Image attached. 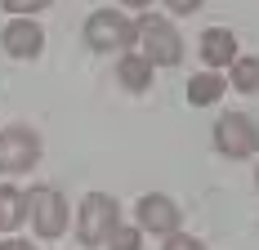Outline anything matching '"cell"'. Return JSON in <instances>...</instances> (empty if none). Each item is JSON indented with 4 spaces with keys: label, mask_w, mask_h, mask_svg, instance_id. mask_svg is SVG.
<instances>
[{
    "label": "cell",
    "mask_w": 259,
    "mask_h": 250,
    "mask_svg": "<svg viewBox=\"0 0 259 250\" xmlns=\"http://www.w3.org/2000/svg\"><path fill=\"white\" fill-rule=\"evenodd\" d=\"M134 40L143 45L139 58H148L152 67L156 63H161V67H175V63L183 58V40H179V31L165 23V18H152V14L139 18V23H134Z\"/></svg>",
    "instance_id": "1"
},
{
    "label": "cell",
    "mask_w": 259,
    "mask_h": 250,
    "mask_svg": "<svg viewBox=\"0 0 259 250\" xmlns=\"http://www.w3.org/2000/svg\"><path fill=\"white\" fill-rule=\"evenodd\" d=\"M116 224H121V219H116V201L107 197V192H90V197L80 201L76 237L85 241V246H103V237H107Z\"/></svg>",
    "instance_id": "2"
},
{
    "label": "cell",
    "mask_w": 259,
    "mask_h": 250,
    "mask_svg": "<svg viewBox=\"0 0 259 250\" xmlns=\"http://www.w3.org/2000/svg\"><path fill=\"white\" fill-rule=\"evenodd\" d=\"M85 40H90V50H130L134 45V23H130L125 14L99 9L85 23Z\"/></svg>",
    "instance_id": "3"
},
{
    "label": "cell",
    "mask_w": 259,
    "mask_h": 250,
    "mask_svg": "<svg viewBox=\"0 0 259 250\" xmlns=\"http://www.w3.org/2000/svg\"><path fill=\"white\" fill-rule=\"evenodd\" d=\"M40 161V139L14 125V130H0V175H23Z\"/></svg>",
    "instance_id": "4"
},
{
    "label": "cell",
    "mask_w": 259,
    "mask_h": 250,
    "mask_svg": "<svg viewBox=\"0 0 259 250\" xmlns=\"http://www.w3.org/2000/svg\"><path fill=\"white\" fill-rule=\"evenodd\" d=\"M23 210L31 215V224H36L40 237H58L67 228V201L58 197L54 188H31L23 197Z\"/></svg>",
    "instance_id": "5"
},
{
    "label": "cell",
    "mask_w": 259,
    "mask_h": 250,
    "mask_svg": "<svg viewBox=\"0 0 259 250\" xmlns=\"http://www.w3.org/2000/svg\"><path fill=\"white\" fill-rule=\"evenodd\" d=\"M214 143L228 156H250L255 152V121L246 112H224L219 125H214Z\"/></svg>",
    "instance_id": "6"
},
{
    "label": "cell",
    "mask_w": 259,
    "mask_h": 250,
    "mask_svg": "<svg viewBox=\"0 0 259 250\" xmlns=\"http://www.w3.org/2000/svg\"><path fill=\"white\" fill-rule=\"evenodd\" d=\"M139 228H148V232H175L179 228V205L170 197H161V192H152V197L139 201Z\"/></svg>",
    "instance_id": "7"
},
{
    "label": "cell",
    "mask_w": 259,
    "mask_h": 250,
    "mask_svg": "<svg viewBox=\"0 0 259 250\" xmlns=\"http://www.w3.org/2000/svg\"><path fill=\"white\" fill-rule=\"evenodd\" d=\"M45 45V36H40V27L27 23V18H14V23L5 27V50L14 54V58H36Z\"/></svg>",
    "instance_id": "8"
},
{
    "label": "cell",
    "mask_w": 259,
    "mask_h": 250,
    "mask_svg": "<svg viewBox=\"0 0 259 250\" xmlns=\"http://www.w3.org/2000/svg\"><path fill=\"white\" fill-rule=\"evenodd\" d=\"M201 58H206L210 72L228 67V63L237 58V36H233V31H224V27H210L206 36H201Z\"/></svg>",
    "instance_id": "9"
},
{
    "label": "cell",
    "mask_w": 259,
    "mask_h": 250,
    "mask_svg": "<svg viewBox=\"0 0 259 250\" xmlns=\"http://www.w3.org/2000/svg\"><path fill=\"white\" fill-rule=\"evenodd\" d=\"M219 99H224V76L219 72H197L188 80V103L206 107V103H219Z\"/></svg>",
    "instance_id": "10"
},
{
    "label": "cell",
    "mask_w": 259,
    "mask_h": 250,
    "mask_svg": "<svg viewBox=\"0 0 259 250\" xmlns=\"http://www.w3.org/2000/svg\"><path fill=\"white\" fill-rule=\"evenodd\" d=\"M116 76H121L125 90H148V85H152V63L139 58V54H125L121 67H116Z\"/></svg>",
    "instance_id": "11"
},
{
    "label": "cell",
    "mask_w": 259,
    "mask_h": 250,
    "mask_svg": "<svg viewBox=\"0 0 259 250\" xmlns=\"http://www.w3.org/2000/svg\"><path fill=\"white\" fill-rule=\"evenodd\" d=\"M23 219H27L23 192H18V188H9V183H0V232H14Z\"/></svg>",
    "instance_id": "12"
},
{
    "label": "cell",
    "mask_w": 259,
    "mask_h": 250,
    "mask_svg": "<svg viewBox=\"0 0 259 250\" xmlns=\"http://www.w3.org/2000/svg\"><path fill=\"white\" fill-rule=\"evenodd\" d=\"M233 85L241 94H255V85H259V63L255 58H233Z\"/></svg>",
    "instance_id": "13"
},
{
    "label": "cell",
    "mask_w": 259,
    "mask_h": 250,
    "mask_svg": "<svg viewBox=\"0 0 259 250\" xmlns=\"http://www.w3.org/2000/svg\"><path fill=\"white\" fill-rule=\"evenodd\" d=\"M103 241H107L112 250H139V228H125V224H116V228H112V232L103 237Z\"/></svg>",
    "instance_id": "14"
},
{
    "label": "cell",
    "mask_w": 259,
    "mask_h": 250,
    "mask_svg": "<svg viewBox=\"0 0 259 250\" xmlns=\"http://www.w3.org/2000/svg\"><path fill=\"white\" fill-rule=\"evenodd\" d=\"M165 250H206V246H201L197 237H179V232H170V237H165Z\"/></svg>",
    "instance_id": "15"
},
{
    "label": "cell",
    "mask_w": 259,
    "mask_h": 250,
    "mask_svg": "<svg viewBox=\"0 0 259 250\" xmlns=\"http://www.w3.org/2000/svg\"><path fill=\"white\" fill-rule=\"evenodd\" d=\"M50 0H5V9H14V14H36V9H45Z\"/></svg>",
    "instance_id": "16"
},
{
    "label": "cell",
    "mask_w": 259,
    "mask_h": 250,
    "mask_svg": "<svg viewBox=\"0 0 259 250\" xmlns=\"http://www.w3.org/2000/svg\"><path fill=\"white\" fill-rule=\"evenodd\" d=\"M197 5H201V0H170V9H175V14H192Z\"/></svg>",
    "instance_id": "17"
},
{
    "label": "cell",
    "mask_w": 259,
    "mask_h": 250,
    "mask_svg": "<svg viewBox=\"0 0 259 250\" xmlns=\"http://www.w3.org/2000/svg\"><path fill=\"white\" fill-rule=\"evenodd\" d=\"M0 250H36L31 241H18V237H9V241H0Z\"/></svg>",
    "instance_id": "18"
},
{
    "label": "cell",
    "mask_w": 259,
    "mask_h": 250,
    "mask_svg": "<svg viewBox=\"0 0 259 250\" xmlns=\"http://www.w3.org/2000/svg\"><path fill=\"white\" fill-rule=\"evenodd\" d=\"M121 5H125V9H148L152 0H121Z\"/></svg>",
    "instance_id": "19"
}]
</instances>
